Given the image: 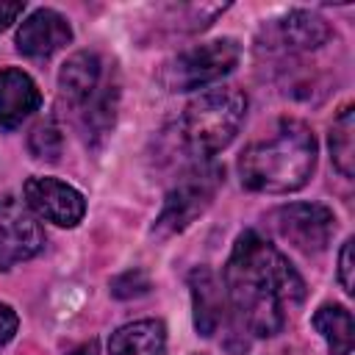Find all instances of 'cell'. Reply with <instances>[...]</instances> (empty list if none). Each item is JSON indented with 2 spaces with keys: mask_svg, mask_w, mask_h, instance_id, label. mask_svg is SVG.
I'll list each match as a JSON object with an SVG mask.
<instances>
[{
  "mask_svg": "<svg viewBox=\"0 0 355 355\" xmlns=\"http://www.w3.org/2000/svg\"><path fill=\"white\" fill-rule=\"evenodd\" d=\"M330 155L344 178L355 175V116L352 105H344L330 128Z\"/></svg>",
  "mask_w": 355,
  "mask_h": 355,
  "instance_id": "cell-16",
  "label": "cell"
},
{
  "mask_svg": "<svg viewBox=\"0 0 355 355\" xmlns=\"http://www.w3.org/2000/svg\"><path fill=\"white\" fill-rule=\"evenodd\" d=\"M111 75H105V64L97 53L80 50L75 55L67 58V64L58 72V89L61 97L69 103V108L78 114L89 100H94V94L105 86Z\"/></svg>",
  "mask_w": 355,
  "mask_h": 355,
  "instance_id": "cell-9",
  "label": "cell"
},
{
  "mask_svg": "<svg viewBox=\"0 0 355 355\" xmlns=\"http://www.w3.org/2000/svg\"><path fill=\"white\" fill-rule=\"evenodd\" d=\"M189 288L194 300V327L200 336L211 338L225 319V288L208 266H197L189 275Z\"/></svg>",
  "mask_w": 355,
  "mask_h": 355,
  "instance_id": "cell-11",
  "label": "cell"
},
{
  "mask_svg": "<svg viewBox=\"0 0 355 355\" xmlns=\"http://www.w3.org/2000/svg\"><path fill=\"white\" fill-rule=\"evenodd\" d=\"M227 302L241 324L261 338L277 336L305 300V283L288 258L255 230H244L222 272Z\"/></svg>",
  "mask_w": 355,
  "mask_h": 355,
  "instance_id": "cell-1",
  "label": "cell"
},
{
  "mask_svg": "<svg viewBox=\"0 0 355 355\" xmlns=\"http://www.w3.org/2000/svg\"><path fill=\"white\" fill-rule=\"evenodd\" d=\"M219 186H222V169L214 166V164H205V166H197V169L186 172L169 189V194L164 200V208L155 219L153 233L158 239H166V236H175L180 230H186L211 205Z\"/></svg>",
  "mask_w": 355,
  "mask_h": 355,
  "instance_id": "cell-5",
  "label": "cell"
},
{
  "mask_svg": "<svg viewBox=\"0 0 355 355\" xmlns=\"http://www.w3.org/2000/svg\"><path fill=\"white\" fill-rule=\"evenodd\" d=\"M313 166L316 139L300 119H283L269 139L250 144L239 158L241 183L266 194H288L302 189Z\"/></svg>",
  "mask_w": 355,
  "mask_h": 355,
  "instance_id": "cell-2",
  "label": "cell"
},
{
  "mask_svg": "<svg viewBox=\"0 0 355 355\" xmlns=\"http://www.w3.org/2000/svg\"><path fill=\"white\" fill-rule=\"evenodd\" d=\"M247 114V97L236 86L208 89L194 97L180 119V139L194 155H214L225 150L239 133Z\"/></svg>",
  "mask_w": 355,
  "mask_h": 355,
  "instance_id": "cell-3",
  "label": "cell"
},
{
  "mask_svg": "<svg viewBox=\"0 0 355 355\" xmlns=\"http://www.w3.org/2000/svg\"><path fill=\"white\" fill-rule=\"evenodd\" d=\"M166 327L158 319H139L111 336V355H164Z\"/></svg>",
  "mask_w": 355,
  "mask_h": 355,
  "instance_id": "cell-14",
  "label": "cell"
},
{
  "mask_svg": "<svg viewBox=\"0 0 355 355\" xmlns=\"http://www.w3.org/2000/svg\"><path fill=\"white\" fill-rule=\"evenodd\" d=\"M311 324L322 333V338L327 341V349L330 355H349L352 352V333H355V324H352V313L344 308V305H322Z\"/></svg>",
  "mask_w": 355,
  "mask_h": 355,
  "instance_id": "cell-15",
  "label": "cell"
},
{
  "mask_svg": "<svg viewBox=\"0 0 355 355\" xmlns=\"http://www.w3.org/2000/svg\"><path fill=\"white\" fill-rule=\"evenodd\" d=\"M67 355H97V341H94V338H92V341H83L80 347L69 349Z\"/></svg>",
  "mask_w": 355,
  "mask_h": 355,
  "instance_id": "cell-22",
  "label": "cell"
},
{
  "mask_svg": "<svg viewBox=\"0 0 355 355\" xmlns=\"http://www.w3.org/2000/svg\"><path fill=\"white\" fill-rule=\"evenodd\" d=\"M269 225L283 241L311 255L327 250L336 230V216L319 202H288L269 214Z\"/></svg>",
  "mask_w": 355,
  "mask_h": 355,
  "instance_id": "cell-6",
  "label": "cell"
},
{
  "mask_svg": "<svg viewBox=\"0 0 355 355\" xmlns=\"http://www.w3.org/2000/svg\"><path fill=\"white\" fill-rule=\"evenodd\" d=\"M25 205L58 227H75L86 211L83 194L58 178H31L25 183Z\"/></svg>",
  "mask_w": 355,
  "mask_h": 355,
  "instance_id": "cell-8",
  "label": "cell"
},
{
  "mask_svg": "<svg viewBox=\"0 0 355 355\" xmlns=\"http://www.w3.org/2000/svg\"><path fill=\"white\" fill-rule=\"evenodd\" d=\"M17 324H19V319H17L14 308L0 302V347H6V344L14 338V333H17Z\"/></svg>",
  "mask_w": 355,
  "mask_h": 355,
  "instance_id": "cell-20",
  "label": "cell"
},
{
  "mask_svg": "<svg viewBox=\"0 0 355 355\" xmlns=\"http://www.w3.org/2000/svg\"><path fill=\"white\" fill-rule=\"evenodd\" d=\"M69 39H72L69 22L53 8H39L19 25L17 50L28 58H47L64 44H69Z\"/></svg>",
  "mask_w": 355,
  "mask_h": 355,
  "instance_id": "cell-10",
  "label": "cell"
},
{
  "mask_svg": "<svg viewBox=\"0 0 355 355\" xmlns=\"http://www.w3.org/2000/svg\"><path fill=\"white\" fill-rule=\"evenodd\" d=\"M352 239H347L344 241V247H341V255H338V280H341V286H344V291L347 294H352L355 288V280H352Z\"/></svg>",
  "mask_w": 355,
  "mask_h": 355,
  "instance_id": "cell-19",
  "label": "cell"
},
{
  "mask_svg": "<svg viewBox=\"0 0 355 355\" xmlns=\"http://www.w3.org/2000/svg\"><path fill=\"white\" fill-rule=\"evenodd\" d=\"M42 105V94L31 75L22 69L6 67L0 69V125L3 128H17L22 125L25 116H31Z\"/></svg>",
  "mask_w": 355,
  "mask_h": 355,
  "instance_id": "cell-12",
  "label": "cell"
},
{
  "mask_svg": "<svg viewBox=\"0 0 355 355\" xmlns=\"http://www.w3.org/2000/svg\"><path fill=\"white\" fill-rule=\"evenodd\" d=\"M25 11V3H3L0 0V31H6L11 22H17V17Z\"/></svg>",
  "mask_w": 355,
  "mask_h": 355,
  "instance_id": "cell-21",
  "label": "cell"
},
{
  "mask_svg": "<svg viewBox=\"0 0 355 355\" xmlns=\"http://www.w3.org/2000/svg\"><path fill=\"white\" fill-rule=\"evenodd\" d=\"M44 247V230L33 211L14 197L0 200V269L33 258Z\"/></svg>",
  "mask_w": 355,
  "mask_h": 355,
  "instance_id": "cell-7",
  "label": "cell"
},
{
  "mask_svg": "<svg viewBox=\"0 0 355 355\" xmlns=\"http://www.w3.org/2000/svg\"><path fill=\"white\" fill-rule=\"evenodd\" d=\"M61 144H64V136H61V128H58L53 119L39 122V125L31 130V136H28V150H31V155L39 158V161H58Z\"/></svg>",
  "mask_w": 355,
  "mask_h": 355,
  "instance_id": "cell-17",
  "label": "cell"
},
{
  "mask_svg": "<svg viewBox=\"0 0 355 355\" xmlns=\"http://www.w3.org/2000/svg\"><path fill=\"white\" fill-rule=\"evenodd\" d=\"M269 36H272L283 50L300 53V50H316V47H322V44L333 36V31H330V25H327L319 14H311V11H291V14H286L283 19H275Z\"/></svg>",
  "mask_w": 355,
  "mask_h": 355,
  "instance_id": "cell-13",
  "label": "cell"
},
{
  "mask_svg": "<svg viewBox=\"0 0 355 355\" xmlns=\"http://www.w3.org/2000/svg\"><path fill=\"white\" fill-rule=\"evenodd\" d=\"M239 55H241V47L236 39H214L205 44H194L164 67L161 80L169 92L202 89L225 78L227 72H233V67L239 64Z\"/></svg>",
  "mask_w": 355,
  "mask_h": 355,
  "instance_id": "cell-4",
  "label": "cell"
},
{
  "mask_svg": "<svg viewBox=\"0 0 355 355\" xmlns=\"http://www.w3.org/2000/svg\"><path fill=\"white\" fill-rule=\"evenodd\" d=\"M150 291V277L141 269H128L119 277L111 280V294L119 300H130V297H141Z\"/></svg>",
  "mask_w": 355,
  "mask_h": 355,
  "instance_id": "cell-18",
  "label": "cell"
}]
</instances>
